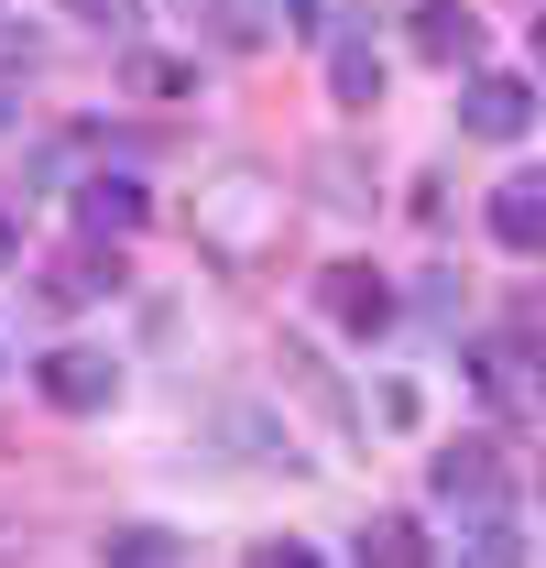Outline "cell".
Returning a JSON list of instances; mask_svg holds the SVG:
<instances>
[{"instance_id":"9","label":"cell","mask_w":546,"mask_h":568,"mask_svg":"<svg viewBox=\"0 0 546 568\" xmlns=\"http://www.w3.org/2000/svg\"><path fill=\"white\" fill-rule=\"evenodd\" d=\"M415 55H426V67H471V55H481V11L426 0V11H415Z\"/></svg>"},{"instance_id":"8","label":"cell","mask_w":546,"mask_h":568,"mask_svg":"<svg viewBox=\"0 0 546 568\" xmlns=\"http://www.w3.org/2000/svg\"><path fill=\"white\" fill-rule=\"evenodd\" d=\"M492 241L503 252H546V175H503L492 186Z\"/></svg>"},{"instance_id":"7","label":"cell","mask_w":546,"mask_h":568,"mask_svg":"<svg viewBox=\"0 0 546 568\" xmlns=\"http://www.w3.org/2000/svg\"><path fill=\"white\" fill-rule=\"evenodd\" d=\"M77 219H88V241H132L142 219H153V186L142 175H88L77 186Z\"/></svg>"},{"instance_id":"16","label":"cell","mask_w":546,"mask_h":568,"mask_svg":"<svg viewBox=\"0 0 546 568\" xmlns=\"http://www.w3.org/2000/svg\"><path fill=\"white\" fill-rule=\"evenodd\" d=\"M252 568H317V547H295V536H273V547H252Z\"/></svg>"},{"instance_id":"12","label":"cell","mask_w":546,"mask_h":568,"mask_svg":"<svg viewBox=\"0 0 546 568\" xmlns=\"http://www.w3.org/2000/svg\"><path fill=\"white\" fill-rule=\"evenodd\" d=\"M459 568H525V536H514V514H481V525H459Z\"/></svg>"},{"instance_id":"13","label":"cell","mask_w":546,"mask_h":568,"mask_svg":"<svg viewBox=\"0 0 546 568\" xmlns=\"http://www.w3.org/2000/svg\"><path fill=\"white\" fill-rule=\"evenodd\" d=\"M99 568H175V536L164 525H110L99 536Z\"/></svg>"},{"instance_id":"11","label":"cell","mask_w":546,"mask_h":568,"mask_svg":"<svg viewBox=\"0 0 546 568\" xmlns=\"http://www.w3.org/2000/svg\"><path fill=\"white\" fill-rule=\"evenodd\" d=\"M328 88H340V110H372V99H383V55H372V33H361V22L328 44Z\"/></svg>"},{"instance_id":"6","label":"cell","mask_w":546,"mask_h":568,"mask_svg":"<svg viewBox=\"0 0 546 568\" xmlns=\"http://www.w3.org/2000/svg\"><path fill=\"white\" fill-rule=\"evenodd\" d=\"M33 295H44L55 317H77V306H99V295H121V252H110V241H88V252H55V263L33 274Z\"/></svg>"},{"instance_id":"17","label":"cell","mask_w":546,"mask_h":568,"mask_svg":"<svg viewBox=\"0 0 546 568\" xmlns=\"http://www.w3.org/2000/svg\"><path fill=\"white\" fill-rule=\"evenodd\" d=\"M11 263H22V230H11V219H0V274H11Z\"/></svg>"},{"instance_id":"15","label":"cell","mask_w":546,"mask_h":568,"mask_svg":"<svg viewBox=\"0 0 546 568\" xmlns=\"http://www.w3.org/2000/svg\"><path fill=\"white\" fill-rule=\"evenodd\" d=\"M132 88H142V99H164V88H186V67H164V55H132Z\"/></svg>"},{"instance_id":"2","label":"cell","mask_w":546,"mask_h":568,"mask_svg":"<svg viewBox=\"0 0 546 568\" xmlns=\"http://www.w3.org/2000/svg\"><path fill=\"white\" fill-rule=\"evenodd\" d=\"M426 493L448 503L459 525L514 514V459H503V437H459V448H437V459H426Z\"/></svg>"},{"instance_id":"18","label":"cell","mask_w":546,"mask_h":568,"mask_svg":"<svg viewBox=\"0 0 546 568\" xmlns=\"http://www.w3.org/2000/svg\"><path fill=\"white\" fill-rule=\"evenodd\" d=\"M536 67H546V22H536Z\"/></svg>"},{"instance_id":"4","label":"cell","mask_w":546,"mask_h":568,"mask_svg":"<svg viewBox=\"0 0 546 568\" xmlns=\"http://www.w3.org/2000/svg\"><path fill=\"white\" fill-rule=\"evenodd\" d=\"M317 306L340 317L350 339H372V328H394V317H405V295L372 274V263H328V274H317Z\"/></svg>"},{"instance_id":"3","label":"cell","mask_w":546,"mask_h":568,"mask_svg":"<svg viewBox=\"0 0 546 568\" xmlns=\"http://www.w3.org/2000/svg\"><path fill=\"white\" fill-rule=\"evenodd\" d=\"M33 394H44V405H55V416H110V394H121V361L110 351H44L33 361Z\"/></svg>"},{"instance_id":"14","label":"cell","mask_w":546,"mask_h":568,"mask_svg":"<svg viewBox=\"0 0 546 568\" xmlns=\"http://www.w3.org/2000/svg\"><path fill=\"white\" fill-rule=\"evenodd\" d=\"M77 22H88V33H110V44H132L142 33V0H67Z\"/></svg>"},{"instance_id":"10","label":"cell","mask_w":546,"mask_h":568,"mask_svg":"<svg viewBox=\"0 0 546 568\" xmlns=\"http://www.w3.org/2000/svg\"><path fill=\"white\" fill-rule=\"evenodd\" d=\"M350 558H361V568H437V547H426V525H415V514H372Z\"/></svg>"},{"instance_id":"5","label":"cell","mask_w":546,"mask_h":568,"mask_svg":"<svg viewBox=\"0 0 546 568\" xmlns=\"http://www.w3.org/2000/svg\"><path fill=\"white\" fill-rule=\"evenodd\" d=\"M525 121H536V88H525V77L481 67L471 88H459V132H471V142H525Z\"/></svg>"},{"instance_id":"19","label":"cell","mask_w":546,"mask_h":568,"mask_svg":"<svg viewBox=\"0 0 546 568\" xmlns=\"http://www.w3.org/2000/svg\"><path fill=\"white\" fill-rule=\"evenodd\" d=\"M0 132H11V99H0Z\"/></svg>"},{"instance_id":"1","label":"cell","mask_w":546,"mask_h":568,"mask_svg":"<svg viewBox=\"0 0 546 568\" xmlns=\"http://www.w3.org/2000/svg\"><path fill=\"white\" fill-rule=\"evenodd\" d=\"M273 241H284V175L273 164H219L208 197H198V252L241 274V263H263Z\"/></svg>"}]
</instances>
